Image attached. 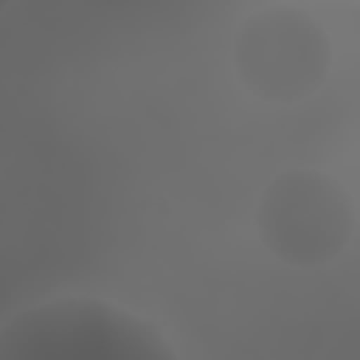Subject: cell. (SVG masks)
I'll return each mask as SVG.
<instances>
[{"label": "cell", "mask_w": 360, "mask_h": 360, "mask_svg": "<svg viewBox=\"0 0 360 360\" xmlns=\"http://www.w3.org/2000/svg\"><path fill=\"white\" fill-rule=\"evenodd\" d=\"M0 360H183L146 318L93 295H59L14 312Z\"/></svg>", "instance_id": "cell-1"}, {"label": "cell", "mask_w": 360, "mask_h": 360, "mask_svg": "<svg viewBox=\"0 0 360 360\" xmlns=\"http://www.w3.org/2000/svg\"><path fill=\"white\" fill-rule=\"evenodd\" d=\"M354 200L321 169L276 174L256 205L262 245L290 267H321L338 259L354 233Z\"/></svg>", "instance_id": "cell-3"}, {"label": "cell", "mask_w": 360, "mask_h": 360, "mask_svg": "<svg viewBox=\"0 0 360 360\" xmlns=\"http://www.w3.org/2000/svg\"><path fill=\"white\" fill-rule=\"evenodd\" d=\"M332 68V39L304 8L273 3L233 34V70L248 93L273 104H295L321 90Z\"/></svg>", "instance_id": "cell-2"}]
</instances>
